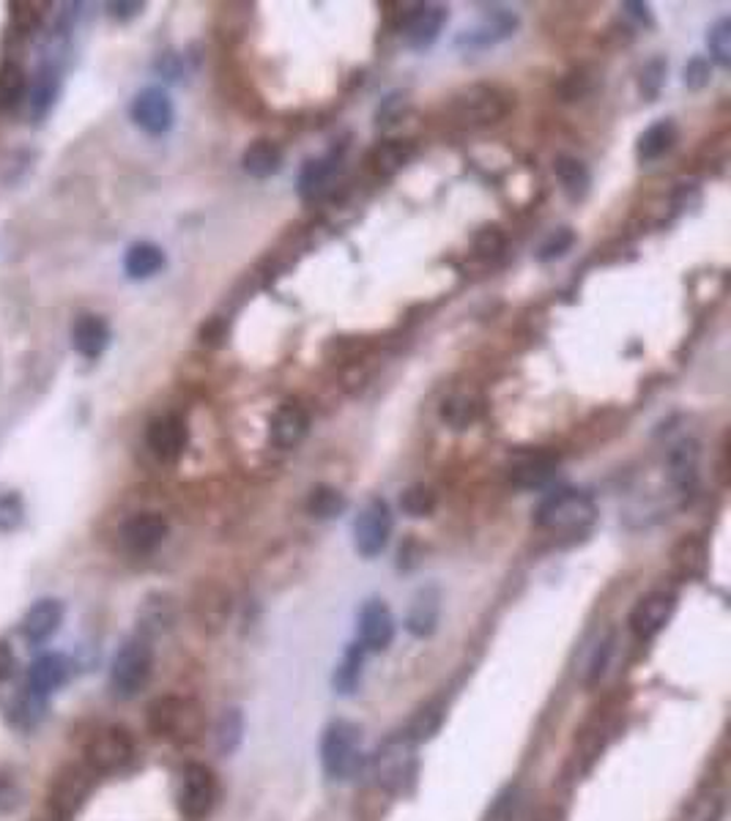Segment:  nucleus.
Instances as JSON below:
<instances>
[{
  "label": "nucleus",
  "instance_id": "4be33fe9",
  "mask_svg": "<svg viewBox=\"0 0 731 821\" xmlns=\"http://www.w3.org/2000/svg\"><path fill=\"white\" fill-rule=\"evenodd\" d=\"M58 94H61V69L56 66V63H45V66L39 69V74H36L34 85H31V119H34V124H41V121L47 119V113L52 110V105H56Z\"/></svg>",
  "mask_w": 731,
  "mask_h": 821
},
{
  "label": "nucleus",
  "instance_id": "6e6552de",
  "mask_svg": "<svg viewBox=\"0 0 731 821\" xmlns=\"http://www.w3.org/2000/svg\"><path fill=\"white\" fill-rule=\"evenodd\" d=\"M130 115L135 121L137 130H143L151 137H162L173 130L175 108L173 99L159 85H148V88L137 90L135 99L130 105Z\"/></svg>",
  "mask_w": 731,
  "mask_h": 821
},
{
  "label": "nucleus",
  "instance_id": "7c9ffc66",
  "mask_svg": "<svg viewBox=\"0 0 731 821\" xmlns=\"http://www.w3.org/2000/svg\"><path fill=\"white\" fill-rule=\"evenodd\" d=\"M242 739H244V714H242V709H236V707L226 709V712L220 714V721H217V728H215L217 750H220L222 756L236 753L239 745H242Z\"/></svg>",
  "mask_w": 731,
  "mask_h": 821
},
{
  "label": "nucleus",
  "instance_id": "aec40b11",
  "mask_svg": "<svg viewBox=\"0 0 731 821\" xmlns=\"http://www.w3.org/2000/svg\"><path fill=\"white\" fill-rule=\"evenodd\" d=\"M411 739H394L387 748L378 753L376 759V777L383 786H403L405 777L411 775V767H414V753H411Z\"/></svg>",
  "mask_w": 731,
  "mask_h": 821
},
{
  "label": "nucleus",
  "instance_id": "f257e3e1",
  "mask_svg": "<svg viewBox=\"0 0 731 821\" xmlns=\"http://www.w3.org/2000/svg\"><path fill=\"white\" fill-rule=\"evenodd\" d=\"M148 728L170 743H195L206 732V714L192 698L162 696L148 707Z\"/></svg>",
  "mask_w": 731,
  "mask_h": 821
},
{
  "label": "nucleus",
  "instance_id": "8fccbe9b",
  "mask_svg": "<svg viewBox=\"0 0 731 821\" xmlns=\"http://www.w3.org/2000/svg\"><path fill=\"white\" fill-rule=\"evenodd\" d=\"M141 12H143V3H137V0H113V3H108V14L113 20H121V23L135 20Z\"/></svg>",
  "mask_w": 731,
  "mask_h": 821
},
{
  "label": "nucleus",
  "instance_id": "5701e85b",
  "mask_svg": "<svg viewBox=\"0 0 731 821\" xmlns=\"http://www.w3.org/2000/svg\"><path fill=\"white\" fill-rule=\"evenodd\" d=\"M195 613L203 630H222V625L231 616V595L220 586H203L200 595L195 597Z\"/></svg>",
  "mask_w": 731,
  "mask_h": 821
},
{
  "label": "nucleus",
  "instance_id": "412c9836",
  "mask_svg": "<svg viewBox=\"0 0 731 821\" xmlns=\"http://www.w3.org/2000/svg\"><path fill=\"white\" fill-rule=\"evenodd\" d=\"M69 679V660L63 654H41L31 663L28 669V690L34 693L36 698L50 696L52 690L63 685Z\"/></svg>",
  "mask_w": 731,
  "mask_h": 821
},
{
  "label": "nucleus",
  "instance_id": "37998d69",
  "mask_svg": "<svg viewBox=\"0 0 731 821\" xmlns=\"http://www.w3.org/2000/svg\"><path fill=\"white\" fill-rule=\"evenodd\" d=\"M666 72H669V66H666L663 58H653V61L642 69V90L647 99H655V96L660 94V88H663L666 83Z\"/></svg>",
  "mask_w": 731,
  "mask_h": 821
},
{
  "label": "nucleus",
  "instance_id": "a878e982",
  "mask_svg": "<svg viewBox=\"0 0 731 821\" xmlns=\"http://www.w3.org/2000/svg\"><path fill=\"white\" fill-rule=\"evenodd\" d=\"M553 474H557V457L537 455V457H529V461H524L521 466L512 468L510 479H512V485H517V488L540 490L551 482Z\"/></svg>",
  "mask_w": 731,
  "mask_h": 821
},
{
  "label": "nucleus",
  "instance_id": "e433bc0d",
  "mask_svg": "<svg viewBox=\"0 0 731 821\" xmlns=\"http://www.w3.org/2000/svg\"><path fill=\"white\" fill-rule=\"evenodd\" d=\"M411 154H414L411 151V146H405V143H398V140H389V143H381V146L370 154V164L378 170V173L392 175V173H398L405 162H409Z\"/></svg>",
  "mask_w": 731,
  "mask_h": 821
},
{
  "label": "nucleus",
  "instance_id": "4c0bfd02",
  "mask_svg": "<svg viewBox=\"0 0 731 821\" xmlns=\"http://www.w3.org/2000/svg\"><path fill=\"white\" fill-rule=\"evenodd\" d=\"M723 819V799L715 792H704L685 805L677 821H720Z\"/></svg>",
  "mask_w": 731,
  "mask_h": 821
},
{
  "label": "nucleus",
  "instance_id": "6ab92c4d",
  "mask_svg": "<svg viewBox=\"0 0 731 821\" xmlns=\"http://www.w3.org/2000/svg\"><path fill=\"white\" fill-rule=\"evenodd\" d=\"M309 430V414L299 403H282L275 410L269 425V436L280 450H291V446L302 444V439Z\"/></svg>",
  "mask_w": 731,
  "mask_h": 821
},
{
  "label": "nucleus",
  "instance_id": "49530a36",
  "mask_svg": "<svg viewBox=\"0 0 731 821\" xmlns=\"http://www.w3.org/2000/svg\"><path fill=\"white\" fill-rule=\"evenodd\" d=\"M707 83H709V61L702 56L691 58V61H687V66H685V85H687V88L698 90V88H704Z\"/></svg>",
  "mask_w": 731,
  "mask_h": 821
},
{
  "label": "nucleus",
  "instance_id": "a18cd8bd",
  "mask_svg": "<svg viewBox=\"0 0 731 821\" xmlns=\"http://www.w3.org/2000/svg\"><path fill=\"white\" fill-rule=\"evenodd\" d=\"M504 233H501L499 228H483L477 236V253L496 258V255L504 253Z\"/></svg>",
  "mask_w": 731,
  "mask_h": 821
},
{
  "label": "nucleus",
  "instance_id": "1a4fd4ad",
  "mask_svg": "<svg viewBox=\"0 0 731 821\" xmlns=\"http://www.w3.org/2000/svg\"><path fill=\"white\" fill-rule=\"evenodd\" d=\"M455 119L461 124H472V126H485V124H496L507 115L510 110V101L501 90L488 88V85H472V88L461 90L455 96Z\"/></svg>",
  "mask_w": 731,
  "mask_h": 821
},
{
  "label": "nucleus",
  "instance_id": "a19ab883",
  "mask_svg": "<svg viewBox=\"0 0 731 821\" xmlns=\"http://www.w3.org/2000/svg\"><path fill=\"white\" fill-rule=\"evenodd\" d=\"M441 417H444L452 428L461 430L466 428L468 422H474V417H477V405L468 397H450L441 405Z\"/></svg>",
  "mask_w": 731,
  "mask_h": 821
},
{
  "label": "nucleus",
  "instance_id": "c9c22d12",
  "mask_svg": "<svg viewBox=\"0 0 731 821\" xmlns=\"http://www.w3.org/2000/svg\"><path fill=\"white\" fill-rule=\"evenodd\" d=\"M436 504H439V499H436L434 488H428V485H409L400 493V510L409 518H428V515H434Z\"/></svg>",
  "mask_w": 731,
  "mask_h": 821
},
{
  "label": "nucleus",
  "instance_id": "c03bdc74",
  "mask_svg": "<svg viewBox=\"0 0 731 821\" xmlns=\"http://www.w3.org/2000/svg\"><path fill=\"white\" fill-rule=\"evenodd\" d=\"M36 3H12V17L14 25H17L23 34H31V30L39 28L41 23V12H36Z\"/></svg>",
  "mask_w": 731,
  "mask_h": 821
},
{
  "label": "nucleus",
  "instance_id": "864d4df0",
  "mask_svg": "<svg viewBox=\"0 0 731 821\" xmlns=\"http://www.w3.org/2000/svg\"><path fill=\"white\" fill-rule=\"evenodd\" d=\"M12 652H9L7 644H0V676H7L9 669H12Z\"/></svg>",
  "mask_w": 731,
  "mask_h": 821
},
{
  "label": "nucleus",
  "instance_id": "473e14b6",
  "mask_svg": "<svg viewBox=\"0 0 731 821\" xmlns=\"http://www.w3.org/2000/svg\"><path fill=\"white\" fill-rule=\"evenodd\" d=\"M367 649L362 644H351L345 649L343 660H340L338 671H334V690L338 693H354L362 682V665H365Z\"/></svg>",
  "mask_w": 731,
  "mask_h": 821
},
{
  "label": "nucleus",
  "instance_id": "4468645a",
  "mask_svg": "<svg viewBox=\"0 0 731 821\" xmlns=\"http://www.w3.org/2000/svg\"><path fill=\"white\" fill-rule=\"evenodd\" d=\"M146 444L162 463H175L190 444V430L181 417L165 414L146 428Z\"/></svg>",
  "mask_w": 731,
  "mask_h": 821
},
{
  "label": "nucleus",
  "instance_id": "c85d7f7f",
  "mask_svg": "<svg viewBox=\"0 0 731 821\" xmlns=\"http://www.w3.org/2000/svg\"><path fill=\"white\" fill-rule=\"evenodd\" d=\"M345 506H349V501H345V495L340 493L338 488H332V485H316L307 495V512L318 520L338 518V515L345 512Z\"/></svg>",
  "mask_w": 731,
  "mask_h": 821
},
{
  "label": "nucleus",
  "instance_id": "b1692460",
  "mask_svg": "<svg viewBox=\"0 0 731 821\" xmlns=\"http://www.w3.org/2000/svg\"><path fill=\"white\" fill-rule=\"evenodd\" d=\"M165 264H168L165 249L154 242L132 244L124 255V271L130 280H148V277L159 274Z\"/></svg>",
  "mask_w": 731,
  "mask_h": 821
},
{
  "label": "nucleus",
  "instance_id": "bb28decb",
  "mask_svg": "<svg viewBox=\"0 0 731 821\" xmlns=\"http://www.w3.org/2000/svg\"><path fill=\"white\" fill-rule=\"evenodd\" d=\"M677 143V126L674 121L663 119L658 124L649 126L642 137H638V159L642 162H655V159L666 157Z\"/></svg>",
  "mask_w": 731,
  "mask_h": 821
},
{
  "label": "nucleus",
  "instance_id": "3c124183",
  "mask_svg": "<svg viewBox=\"0 0 731 821\" xmlns=\"http://www.w3.org/2000/svg\"><path fill=\"white\" fill-rule=\"evenodd\" d=\"M157 72L162 74L165 79H179L181 77V58L175 52H165L159 56L157 61Z\"/></svg>",
  "mask_w": 731,
  "mask_h": 821
},
{
  "label": "nucleus",
  "instance_id": "72a5a7b5",
  "mask_svg": "<svg viewBox=\"0 0 731 821\" xmlns=\"http://www.w3.org/2000/svg\"><path fill=\"white\" fill-rule=\"evenodd\" d=\"M338 173V164L334 159H318V162H307L302 170V179H299V189L304 197H321L329 189V181Z\"/></svg>",
  "mask_w": 731,
  "mask_h": 821
},
{
  "label": "nucleus",
  "instance_id": "79ce46f5",
  "mask_svg": "<svg viewBox=\"0 0 731 821\" xmlns=\"http://www.w3.org/2000/svg\"><path fill=\"white\" fill-rule=\"evenodd\" d=\"M573 244H575V233L570 231V228H559V231H553L551 236L540 244L537 258H540L543 264H548V260H553V258H562V255L570 253Z\"/></svg>",
  "mask_w": 731,
  "mask_h": 821
},
{
  "label": "nucleus",
  "instance_id": "603ef678",
  "mask_svg": "<svg viewBox=\"0 0 731 821\" xmlns=\"http://www.w3.org/2000/svg\"><path fill=\"white\" fill-rule=\"evenodd\" d=\"M624 9L636 20H642V23H653V20H649V9L644 7V3H624Z\"/></svg>",
  "mask_w": 731,
  "mask_h": 821
},
{
  "label": "nucleus",
  "instance_id": "0eeeda50",
  "mask_svg": "<svg viewBox=\"0 0 731 821\" xmlns=\"http://www.w3.org/2000/svg\"><path fill=\"white\" fill-rule=\"evenodd\" d=\"M135 759V739L126 728L108 726L90 737L85 748V761L94 772H119Z\"/></svg>",
  "mask_w": 731,
  "mask_h": 821
},
{
  "label": "nucleus",
  "instance_id": "393cba45",
  "mask_svg": "<svg viewBox=\"0 0 731 821\" xmlns=\"http://www.w3.org/2000/svg\"><path fill=\"white\" fill-rule=\"evenodd\" d=\"M244 173L253 179H271L282 168V151L271 140H255L242 157Z\"/></svg>",
  "mask_w": 731,
  "mask_h": 821
},
{
  "label": "nucleus",
  "instance_id": "ea45409f",
  "mask_svg": "<svg viewBox=\"0 0 731 821\" xmlns=\"http://www.w3.org/2000/svg\"><path fill=\"white\" fill-rule=\"evenodd\" d=\"M707 45H709V56H712V61L718 63L720 69H729L731 66V20L729 17L718 20V23L709 28Z\"/></svg>",
  "mask_w": 731,
  "mask_h": 821
},
{
  "label": "nucleus",
  "instance_id": "58836bf2",
  "mask_svg": "<svg viewBox=\"0 0 731 821\" xmlns=\"http://www.w3.org/2000/svg\"><path fill=\"white\" fill-rule=\"evenodd\" d=\"M25 524V501L17 490L0 493V535H14Z\"/></svg>",
  "mask_w": 731,
  "mask_h": 821
},
{
  "label": "nucleus",
  "instance_id": "20e7f679",
  "mask_svg": "<svg viewBox=\"0 0 731 821\" xmlns=\"http://www.w3.org/2000/svg\"><path fill=\"white\" fill-rule=\"evenodd\" d=\"M154 674V649L151 641L143 636L126 638L115 652L113 665H110V685L115 696L132 698L148 685Z\"/></svg>",
  "mask_w": 731,
  "mask_h": 821
},
{
  "label": "nucleus",
  "instance_id": "2eb2a0df",
  "mask_svg": "<svg viewBox=\"0 0 731 821\" xmlns=\"http://www.w3.org/2000/svg\"><path fill=\"white\" fill-rule=\"evenodd\" d=\"M394 641V616L383 600H367L360 611V644L367 652H383Z\"/></svg>",
  "mask_w": 731,
  "mask_h": 821
},
{
  "label": "nucleus",
  "instance_id": "9d476101",
  "mask_svg": "<svg viewBox=\"0 0 731 821\" xmlns=\"http://www.w3.org/2000/svg\"><path fill=\"white\" fill-rule=\"evenodd\" d=\"M168 520L159 512H135L121 524L119 540L121 548L132 556H148L168 540Z\"/></svg>",
  "mask_w": 731,
  "mask_h": 821
},
{
  "label": "nucleus",
  "instance_id": "cd10ccee",
  "mask_svg": "<svg viewBox=\"0 0 731 821\" xmlns=\"http://www.w3.org/2000/svg\"><path fill=\"white\" fill-rule=\"evenodd\" d=\"M173 625V602L165 595H151L141 608V636L151 638Z\"/></svg>",
  "mask_w": 731,
  "mask_h": 821
},
{
  "label": "nucleus",
  "instance_id": "c756f323",
  "mask_svg": "<svg viewBox=\"0 0 731 821\" xmlns=\"http://www.w3.org/2000/svg\"><path fill=\"white\" fill-rule=\"evenodd\" d=\"M553 173H557V179L562 181L564 192H568L573 200H578V197H584L586 192H589L592 175H589V170H586V164L581 162V159L557 157V162H553Z\"/></svg>",
  "mask_w": 731,
  "mask_h": 821
},
{
  "label": "nucleus",
  "instance_id": "ddd939ff",
  "mask_svg": "<svg viewBox=\"0 0 731 821\" xmlns=\"http://www.w3.org/2000/svg\"><path fill=\"white\" fill-rule=\"evenodd\" d=\"M517 30V14L510 12L504 7H490L485 12L483 23L472 30H463L455 39V45L461 50H485V47H494L499 41L510 39Z\"/></svg>",
  "mask_w": 731,
  "mask_h": 821
},
{
  "label": "nucleus",
  "instance_id": "9b49d317",
  "mask_svg": "<svg viewBox=\"0 0 731 821\" xmlns=\"http://www.w3.org/2000/svg\"><path fill=\"white\" fill-rule=\"evenodd\" d=\"M677 611V597L671 591H649L631 611V630L642 641H653L666 630Z\"/></svg>",
  "mask_w": 731,
  "mask_h": 821
},
{
  "label": "nucleus",
  "instance_id": "f704fd0d",
  "mask_svg": "<svg viewBox=\"0 0 731 821\" xmlns=\"http://www.w3.org/2000/svg\"><path fill=\"white\" fill-rule=\"evenodd\" d=\"M25 85H28V79H25L23 66L12 61L0 66V113L17 108L25 94Z\"/></svg>",
  "mask_w": 731,
  "mask_h": 821
},
{
  "label": "nucleus",
  "instance_id": "2f4dec72",
  "mask_svg": "<svg viewBox=\"0 0 731 821\" xmlns=\"http://www.w3.org/2000/svg\"><path fill=\"white\" fill-rule=\"evenodd\" d=\"M669 468H671V479H674L680 488H693V482H696V468H698L696 441H682V444H677L669 455Z\"/></svg>",
  "mask_w": 731,
  "mask_h": 821
},
{
  "label": "nucleus",
  "instance_id": "7ed1b4c3",
  "mask_svg": "<svg viewBox=\"0 0 731 821\" xmlns=\"http://www.w3.org/2000/svg\"><path fill=\"white\" fill-rule=\"evenodd\" d=\"M321 764L332 781H351L365 767L360 726L349 721L329 723L321 737Z\"/></svg>",
  "mask_w": 731,
  "mask_h": 821
},
{
  "label": "nucleus",
  "instance_id": "a211bd4d",
  "mask_svg": "<svg viewBox=\"0 0 731 821\" xmlns=\"http://www.w3.org/2000/svg\"><path fill=\"white\" fill-rule=\"evenodd\" d=\"M113 332H110V323L101 316L94 313H85L74 321L72 327V345L83 359H99L105 351H108Z\"/></svg>",
  "mask_w": 731,
  "mask_h": 821
},
{
  "label": "nucleus",
  "instance_id": "f8f14e48",
  "mask_svg": "<svg viewBox=\"0 0 731 821\" xmlns=\"http://www.w3.org/2000/svg\"><path fill=\"white\" fill-rule=\"evenodd\" d=\"M411 9L414 12L405 14L403 25H400L405 47H411V50H428V47L436 45L441 30H444L450 14L439 3H416Z\"/></svg>",
  "mask_w": 731,
  "mask_h": 821
},
{
  "label": "nucleus",
  "instance_id": "423d86ee",
  "mask_svg": "<svg viewBox=\"0 0 731 821\" xmlns=\"http://www.w3.org/2000/svg\"><path fill=\"white\" fill-rule=\"evenodd\" d=\"M392 510L383 499H370L354 520V548L360 556L376 559L392 537Z\"/></svg>",
  "mask_w": 731,
  "mask_h": 821
},
{
  "label": "nucleus",
  "instance_id": "f03ea898",
  "mask_svg": "<svg viewBox=\"0 0 731 821\" xmlns=\"http://www.w3.org/2000/svg\"><path fill=\"white\" fill-rule=\"evenodd\" d=\"M597 520L595 499L584 490L562 488L557 493H548L535 510V524L546 531H562L575 535L586 531Z\"/></svg>",
  "mask_w": 731,
  "mask_h": 821
},
{
  "label": "nucleus",
  "instance_id": "f3484780",
  "mask_svg": "<svg viewBox=\"0 0 731 821\" xmlns=\"http://www.w3.org/2000/svg\"><path fill=\"white\" fill-rule=\"evenodd\" d=\"M441 620V591L436 586H423L411 600L405 613V630L414 638H430Z\"/></svg>",
  "mask_w": 731,
  "mask_h": 821
},
{
  "label": "nucleus",
  "instance_id": "de8ad7c7",
  "mask_svg": "<svg viewBox=\"0 0 731 821\" xmlns=\"http://www.w3.org/2000/svg\"><path fill=\"white\" fill-rule=\"evenodd\" d=\"M515 805H517V788H507L504 794H499L494 808H490L488 821H512V816H515Z\"/></svg>",
  "mask_w": 731,
  "mask_h": 821
},
{
  "label": "nucleus",
  "instance_id": "dca6fc26",
  "mask_svg": "<svg viewBox=\"0 0 731 821\" xmlns=\"http://www.w3.org/2000/svg\"><path fill=\"white\" fill-rule=\"evenodd\" d=\"M63 616H66V605H63L58 597L36 600L23 620L25 641H31V644L50 641V638L58 633V627H61Z\"/></svg>",
  "mask_w": 731,
  "mask_h": 821
},
{
  "label": "nucleus",
  "instance_id": "39448f33",
  "mask_svg": "<svg viewBox=\"0 0 731 821\" xmlns=\"http://www.w3.org/2000/svg\"><path fill=\"white\" fill-rule=\"evenodd\" d=\"M217 797H220V783L217 775L208 770L206 764H186L179 775V792H175V802H179L181 816L192 821L206 819L215 810Z\"/></svg>",
  "mask_w": 731,
  "mask_h": 821
},
{
  "label": "nucleus",
  "instance_id": "09e8293b",
  "mask_svg": "<svg viewBox=\"0 0 731 821\" xmlns=\"http://www.w3.org/2000/svg\"><path fill=\"white\" fill-rule=\"evenodd\" d=\"M696 548H698V542H693V540H685L680 546V551L685 553V556H677V564H680V567L685 569L687 575L702 573V567H704V551H698L696 556H693V551H696Z\"/></svg>",
  "mask_w": 731,
  "mask_h": 821
}]
</instances>
